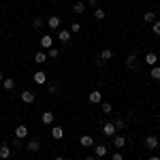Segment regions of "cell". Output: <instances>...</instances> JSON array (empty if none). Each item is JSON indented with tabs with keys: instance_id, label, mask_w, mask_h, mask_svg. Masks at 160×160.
Wrapping results in <instances>:
<instances>
[{
	"instance_id": "obj_1",
	"label": "cell",
	"mask_w": 160,
	"mask_h": 160,
	"mask_svg": "<svg viewBox=\"0 0 160 160\" xmlns=\"http://www.w3.org/2000/svg\"><path fill=\"white\" fill-rule=\"evenodd\" d=\"M102 135L109 137V139H111L113 135H118V128H115V124H113V122H105V124H102Z\"/></svg>"
},
{
	"instance_id": "obj_2",
	"label": "cell",
	"mask_w": 160,
	"mask_h": 160,
	"mask_svg": "<svg viewBox=\"0 0 160 160\" xmlns=\"http://www.w3.org/2000/svg\"><path fill=\"white\" fill-rule=\"evenodd\" d=\"M19 98H22V102L24 105H34V100H37V96L30 92V90H24L22 94H19Z\"/></svg>"
},
{
	"instance_id": "obj_3",
	"label": "cell",
	"mask_w": 160,
	"mask_h": 160,
	"mask_svg": "<svg viewBox=\"0 0 160 160\" xmlns=\"http://www.w3.org/2000/svg\"><path fill=\"white\" fill-rule=\"evenodd\" d=\"M88 100H90V105H100V102H102V92H100V90H92L90 96H88Z\"/></svg>"
},
{
	"instance_id": "obj_4",
	"label": "cell",
	"mask_w": 160,
	"mask_h": 160,
	"mask_svg": "<svg viewBox=\"0 0 160 160\" xmlns=\"http://www.w3.org/2000/svg\"><path fill=\"white\" fill-rule=\"evenodd\" d=\"M111 139H113V148H115V149L126 148V137H124V135H113Z\"/></svg>"
},
{
	"instance_id": "obj_5",
	"label": "cell",
	"mask_w": 160,
	"mask_h": 160,
	"mask_svg": "<svg viewBox=\"0 0 160 160\" xmlns=\"http://www.w3.org/2000/svg\"><path fill=\"white\" fill-rule=\"evenodd\" d=\"M158 143H160V141H158V137H156V135H148V137H145V148H148V149H156V148H158Z\"/></svg>"
},
{
	"instance_id": "obj_6",
	"label": "cell",
	"mask_w": 160,
	"mask_h": 160,
	"mask_svg": "<svg viewBox=\"0 0 160 160\" xmlns=\"http://www.w3.org/2000/svg\"><path fill=\"white\" fill-rule=\"evenodd\" d=\"M30 135V130H28V126H24V124H19L17 128H15V137L22 141V139H26V137Z\"/></svg>"
},
{
	"instance_id": "obj_7",
	"label": "cell",
	"mask_w": 160,
	"mask_h": 160,
	"mask_svg": "<svg viewBox=\"0 0 160 160\" xmlns=\"http://www.w3.org/2000/svg\"><path fill=\"white\" fill-rule=\"evenodd\" d=\"M34 83H37V86H45V83H47V73H45V71H37V73H34Z\"/></svg>"
},
{
	"instance_id": "obj_8",
	"label": "cell",
	"mask_w": 160,
	"mask_h": 160,
	"mask_svg": "<svg viewBox=\"0 0 160 160\" xmlns=\"http://www.w3.org/2000/svg\"><path fill=\"white\" fill-rule=\"evenodd\" d=\"M107 154H109V148H107V145H102V143H100V145H94V156H96V158H105Z\"/></svg>"
},
{
	"instance_id": "obj_9",
	"label": "cell",
	"mask_w": 160,
	"mask_h": 160,
	"mask_svg": "<svg viewBox=\"0 0 160 160\" xmlns=\"http://www.w3.org/2000/svg\"><path fill=\"white\" fill-rule=\"evenodd\" d=\"M53 120H56V115H53L51 111H45V113H41V122L45 124V126H51V124H53Z\"/></svg>"
},
{
	"instance_id": "obj_10",
	"label": "cell",
	"mask_w": 160,
	"mask_h": 160,
	"mask_svg": "<svg viewBox=\"0 0 160 160\" xmlns=\"http://www.w3.org/2000/svg\"><path fill=\"white\" fill-rule=\"evenodd\" d=\"M60 24H62V19L58 15H51L49 19H47V26H49L51 30H60Z\"/></svg>"
},
{
	"instance_id": "obj_11",
	"label": "cell",
	"mask_w": 160,
	"mask_h": 160,
	"mask_svg": "<svg viewBox=\"0 0 160 160\" xmlns=\"http://www.w3.org/2000/svg\"><path fill=\"white\" fill-rule=\"evenodd\" d=\"M38 43H41V47H45V49H49V47H53V38H51V34H43Z\"/></svg>"
},
{
	"instance_id": "obj_12",
	"label": "cell",
	"mask_w": 160,
	"mask_h": 160,
	"mask_svg": "<svg viewBox=\"0 0 160 160\" xmlns=\"http://www.w3.org/2000/svg\"><path fill=\"white\" fill-rule=\"evenodd\" d=\"M71 37H73L71 30H58V38H60V43H64V45L71 41Z\"/></svg>"
},
{
	"instance_id": "obj_13",
	"label": "cell",
	"mask_w": 160,
	"mask_h": 160,
	"mask_svg": "<svg viewBox=\"0 0 160 160\" xmlns=\"http://www.w3.org/2000/svg\"><path fill=\"white\" fill-rule=\"evenodd\" d=\"M62 137H64V128H62V126H51V139L60 141Z\"/></svg>"
},
{
	"instance_id": "obj_14",
	"label": "cell",
	"mask_w": 160,
	"mask_h": 160,
	"mask_svg": "<svg viewBox=\"0 0 160 160\" xmlns=\"http://www.w3.org/2000/svg\"><path fill=\"white\" fill-rule=\"evenodd\" d=\"M26 149H28V152H32V154H37V152H41V141H37V139L28 141V145H26Z\"/></svg>"
},
{
	"instance_id": "obj_15",
	"label": "cell",
	"mask_w": 160,
	"mask_h": 160,
	"mask_svg": "<svg viewBox=\"0 0 160 160\" xmlns=\"http://www.w3.org/2000/svg\"><path fill=\"white\" fill-rule=\"evenodd\" d=\"M9 158H11V145L4 143V145L0 148V160H9Z\"/></svg>"
},
{
	"instance_id": "obj_16",
	"label": "cell",
	"mask_w": 160,
	"mask_h": 160,
	"mask_svg": "<svg viewBox=\"0 0 160 160\" xmlns=\"http://www.w3.org/2000/svg\"><path fill=\"white\" fill-rule=\"evenodd\" d=\"M79 143H81V148H94V139H92V137L90 135H83L81 137V139H79Z\"/></svg>"
},
{
	"instance_id": "obj_17",
	"label": "cell",
	"mask_w": 160,
	"mask_h": 160,
	"mask_svg": "<svg viewBox=\"0 0 160 160\" xmlns=\"http://www.w3.org/2000/svg\"><path fill=\"white\" fill-rule=\"evenodd\" d=\"M145 64H149V66H156V64H158V56H156L154 51H148V53H145Z\"/></svg>"
},
{
	"instance_id": "obj_18",
	"label": "cell",
	"mask_w": 160,
	"mask_h": 160,
	"mask_svg": "<svg viewBox=\"0 0 160 160\" xmlns=\"http://www.w3.org/2000/svg\"><path fill=\"white\" fill-rule=\"evenodd\" d=\"M126 66H128V68H137V66H139V58H137V53H130V56L126 58Z\"/></svg>"
},
{
	"instance_id": "obj_19",
	"label": "cell",
	"mask_w": 160,
	"mask_h": 160,
	"mask_svg": "<svg viewBox=\"0 0 160 160\" xmlns=\"http://www.w3.org/2000/svg\"><path fill=\"white\" fill-rule=\"evenodd\" d=\"M34 62L37 64H45L47 62V53L45 51H34Z\"/></svg>"
},
{
	"instance_id": "obj_20",
	"label": "cell",
	"mask_w": 160,
	"mask_h": 160,
	"mask_svg": "<svg viewBox=\"0 0 160 160\" xmlns=\"http://www.w3.org/2000/svg\"><path fill=\"white\" fill-rule=\"evenodd\" d=\"M111 58H113V51H111V49H102V51H100V56H98L100 62H109Z\"/></svg>"
},
{
	"instance_id": "obj_21",
	"label": "cell",
	"mask_w": 160,
	"mask_h": 160,
	"mask_svg": "<svg viewBox=\"0 0 160 160\" xmlns=\"http://www.w3.org/2000/svg\"><path fill=\"white\" fill-rule=\"evenodd\" d=\"M73 13H75V15L86 13V2H75V4H73Z\"/></svg>"
},
{
	"instance_id": "obj_22",
	"label": "cell",
	"mask_w": 160,
	"mask_h": 160,
	"mask_svg": "<svg viewBox=\"0 0 160 160\" xmlns=\"http://www.w3.org/2000/svg\"><path fill=\"white\" fill-rule=\"evenodd\" d=\"M143 22H145V24H154V22H156V13L154 11H145L143 13Z\"/></svg>"
},
{
	"instance_id": "obj_23",
	"label": "cell",
	"mask_w": 160,
	"mask_h": 160,
	"mask_svg": "<svg viewBox=\"0 0 160 160\" xmlns=\"http://www.w3.org/2000/svg\"><path fill=\"white\" fill-rule=\"evenodd\" d=\"M2 88H4L7 92H11L13 88H15V79H11V77H7V79L2 81Z\"/></svg>"
},
{
	"instance_id": "obj_24",
	"label": "cell",
	"mask_w": 160,
	"mask_h": 160,
	"mask_svg": "<svg viewBox=\"0 0 160 160\" xmlns=\"http://www.w3.org/2000/svg\"><path fill=\"white\" fill-rule=\"evenodd\" d=\"M92 15H94V19H96V22H102V19H105V17H107V13L102 11V9H94V13H92Z\"/></svg>"
},
{
	"instance_id": "obj_25",
	"label": "cell",
	"mask_w": 160,
	"mask_h": 160,
	"mask_svg": "<svg viewBox=\"0 0 160 160\" xmlns=\"http://www.w3.org/2000/svg\"><path fill=\"white\" fill-rule=\"evenodd\" d=\"M149 77L154 79V81H160V66L156 64V66H152V71H149Z\"/></svg>"
},
{
	"instance_id": "obj_26",
	"label": "cell",
	"mask_w": 160,
	"mask_h": 160,
	"mask_svg": "<svg viewBox=\"0 0 160 160\" xmlns=\"http://www.w3.org/2000/svg\"><path fill=\"white\" fill-rule=\"evenodd\" d=\"M47 58H51V60L60 58V49H58V47H49V49H47Z\"/></svg>"
},
{
	"instance_id": "obj_27",
	"label": "cell",
	"mask_w": 160,
	"mask_h": 160,
	"mask_svg": "<svg viewBox=\"0 0 160 160\" xmlns=\"http://www.w3.org/2000/svg\"><path fill=\"white\" fill-rule=\"evenodd\" d=\"M43 24H45V22H43V17H41V15H37V17L32 19V28H34V30H41Z\"/></svg>"
},
{
	"instance_id": "obj_28",
	"label": "cell",
	"mask_w": 160,
	"mask_h": 160,
	"mask_svg": "<svg viewBox=\"0 0 160 160\" xmlns=\"http://www.w3.org/2000/svg\"><path fill=\"white\" fill-rule=\"evenodd\" d=\"M113 124H115V128H118V130H124V128H126V120H122V118H115Z\"/></svg>"
},
{
	"instance_id": "obj_29",
	"label": "cell",
	"mask_w": 160,
	"mask_h": 160,
	"mask_svg": "<svg viewBox=\"0 0 160 160\" xmlns=\"http://www.w3.org/2000/svg\"><path fill=\"white\" fill-rule=\"evenodd\" d=\"M71 32H73V34H79V32H81V24H79V22H73V24H71Z\"/></svg>"
},
{
	"instance_id": "obj_30",
	"label": "cell",
	"mask_w": 160,
	"mask_h": 160,
	"mask_svg": "<svg viewBox=\"0 0 160 160\" xmlns=\"http://www.w3.org/2000/svg\"><path fill=\"white\" fill-rule=\"evenodd\" d=\"M100 109H102V113H111L113 107H111V102H100Z\"/></svg>"
},
{
	"instance_id": "obj_31",
	"label": "cell",
	"mask_w": 160,
	"mask_h": 160,
	"mask_svg": "<svg viewBox=\"0 0 160 160\" xmlns=\"http://www.w3.org/2000/svg\"><path fill=\"white\" fill-rule=\"evenodd\" d=\"M152 32H154L156 37H160V22H158V19H156V22L152 24Z\"/></svg>"
},
{
	"instance_id": "obj_32",
	"label": "cell",
	"mask_w": 160,
	"mask_h": 160,
	"mask_svg": "<svg viewBox=\"0 0 160 160\" xmlns=\"http://www.w3.org/2000/svg\"><path fill=\"white\" fill-rule=\"evenodd\" d=\"M47 92L49 94H56V92H60V88L56 86V83H47Z\"/></svg>"
},
{
	"instance_id": "obj_33",
	"label": "cell",
	"mask_w": 160,
	"mask_h": 160,
	"mask_svg": "<svg viewBox=\"0 0 160 160\" xmlns=\"http://www.w3.org/2000/svg\"><path fill=\"white\" fill-rule=\"evenodd\" d=\"M111 160H124L122 152H113V154H111Z\"/></svg>"
},
{
	"instance_id": "obj_34",
	"label": "cell",
	"mask_w": 160,
	"mask_h": 160,
	"mask_svg": "<svg viewBox=\"0 0 160 160\" xmlns=\"http://www.w3.org/2000/svg\"><path fill=\"white\" fill-rule=\"evenodd\" d=\"M88 7H92V9H98V0H88Z\"/></svg>"
},
{
	"instance_id": "obj_35",
	"label": "cell",
	"mask_w": 160,
	"mask_h": 160,
	"mask_svg": "<svg viewBox=\"0 0 160 160\" xmlns=\"http://www.w3.org/2000/svg\"><path fill=\"white\" fill-rule=\"evenodd\" d=\"M149 160H160V156H156V154H154V156H149Z\"/></svg>"
},
{
	"instance_id": "obj_36",
	"label": "cell",
	"mask_w": 160,
	"mask_h": 160,
	"mask_svg": "<svg viewBox=\"0 0 160 160\" xmlns=\"http://www.w3.org/2000/svg\"><path fill=\"white\" fill-rule=\"evenodd\" d=\"M56 160H66V158H64V156H56Z\"/></svg>"
},
{
	"instance_id": "obj_37",
	"label": "cell",
	"mask_w": 160,
	"mask_h": 160,
	"mask_svg": "<svg viewBox=\"0 0 160 160\" xmlns=\"http://www.w3.org/2000/svg\"><path fill=\"white\" fill-rule=\"evenodd\" d=\"M86 160H96V158H94V156H86Z\"/></svg>"
},
{
	"instance_id": "obj_38",
	"label": "cell",
	"mask_w": 160,
	"mask_h": 160,
	"mask_svg": "<svg viewBox=\"0 0 160 160\" xmlns=\"http://www.w3.org/2000/svg\"><path fill=\"white\" fill-rule=\"evenodd\" d=\"M2 81H4V77H2V73H0V83H2Z\"/></svg>"
},
{
	"instance_id": "obj_39",
	"label": "cell",
	"mask_w": 160,
	"mask_h": 160,
	"mask_svg": "<svg viewBox=\"0 0 160 160\" xmlns=\"http://www.w3.org/2000/svg\"><path fill=\"white\" fill-rule=\"evenodd\" d=\"M0 19H2V17H0Z\"/></svg>"
}]
</instances>
